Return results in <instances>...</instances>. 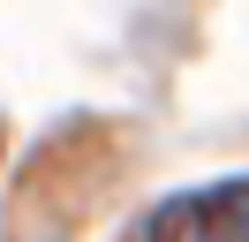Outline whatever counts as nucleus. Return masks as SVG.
<instances>
[{"label":"nucleus","instance_id":"nucleus-1","mask_svg":"<svg viewBox=\"0 0 249 242\" xmlns=\"http://www.w3.org/2000/svg\"><path fill=\"white\" fill-rule=\"evenodd\" d=\"M136 242H249V174L166 197L136 227Z\"/></svg>","mask_w":249,"mask_h":242}]
</instances>
